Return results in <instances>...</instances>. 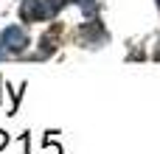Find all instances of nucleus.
<instances>
[{
    "label": "nucleus",
    "mask_w": 160,
    "mask_h": 154,
    "mask_svg": "<svg viewBox=\"0 0 160 154\" xmlns=\"http://www.w3.org/2000/svg\"><path fill=\"white\" fill-rule=\"evenodd\" d=\"M6 53H8V51H6V48H3V39H0V59H3V56H6Z\"/></svg>",
    "instance_id": "6"
},
{
    "label": "nucleus",
    "mask_w": 160,
    "mask_h": 154,
    "mask_svg": "<svg viewBox=\"0 0 160 154\" xmlns=\"http://www.w3.org/2000/svg\"><path fill=\"white\" fill-rule=\"evenodd\" d=\"M6 140H8V137H6V132H0V149L6 146Z\"/></svg>",
    "instance_id": "5"
},
{
    "label": "nucleus",
    "mask_w": 160,
    "mask_h": 154,
    "mask_svg": "<svg viewBox=\"0 0 160 154\" xmlns=\"http://www.w3.org/2000/svg\"><path fill=\"white\" fill-rule=\"evenodd\" d=\"M42 154H62L59 146H53V143H51V132H48V137H45V149H42Z\"/></svg>",
    "instance_id": "3"
},
{
    "label": "nucleus",
    "mask_w": 160,
    "mask_h": 154,
    "mask_svg": "<svg viewBox=\"0 0 160 154\" xmlns=\"http://www.w3.org/2000/svg\"><path fill=\"white\" fill-rule=\"evenodd\" d=\"M0 39H3V48H6L8 53H22L25 45H28V36H25V31H22L20 25H8V28L0 34Z\"/></svg>",
    "instance_id": "1"
},
{
    "label": "nucleus",
    "mask_w": 160,
    "mask_h": 154,
    "mask_svg": "<svg viewBox=\"0 0 160 154\" xmlns=\"http://www.w3.org/2000/svg\"><path fill=\"white\" fill-rule=\"evenodd\" d=\"M76 3H79V6H82V8L90 14V11H93V3H96V0H76Z\"/></svg>",
    "instance_id": "4"
},
{
    "label": "nucleus",
    "mask_w": 160,
    "mask_h": 154,
    "mask_svg": "<svg viewBox=\"0 0 160 154\" xmlns=\"http://www.w3.org/2000/svg\"><path fill=\"white\" fill-rule=\"evenodd\" d=\"M22 17L31 20V17H45V0H25L22 3Z\"/></svg>",
    "instance_id": "2"
},
{
    "label": "nucleus",
    "mask_w": 160,
    "mask_h": 154,
    "mask_svg": "<svg viewBox=\"0 0 160 154\" xmlns=\"http://www.w3.org/2000/svg\"><path fill=\"white\" fill-rule=\"evenodd\" d=\"M158 6H160V0H158Z\"/></svg>",
    "instance_id": "7"
}]
</instances>
